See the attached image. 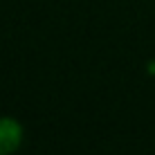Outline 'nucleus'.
<instances>
[{"label":"nucleus","mask_w":155,"mask_h":155,"mask_svg":"<svg viewBox=\"0 0 155 155\" xmlns=\"http://www.w3.org/2000/svg\"><path fill=\"white\" fill-rule=\"evenodd\" d=\"M23 144V124L14 117H0V155H12Z\"/></svg>","instance_id":"1"},{"label":"nucleus","mask_w":155,"mask_h":155,"mask_svg":"<svg viewBox=\"0 0 155 155\" xmlns=\"http://www.w3.org/2000/svg\"><path fill=\"white\" fill-rule=\"evenodd\" d=\"M148 72H151V74H155V63H148Z\"/></svg>","instance_id":"2"}]
</instances>
